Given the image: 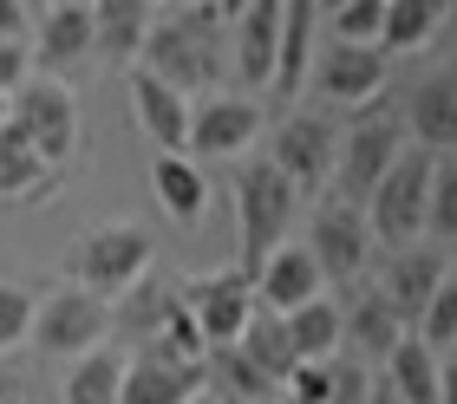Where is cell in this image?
Here are the masks:
<instances>
[{
    "mask_svg": "<svg viewBox=\"0 0 457 404\" xmlns=\"http://www.w3.org/2000/svg\"><path fill=\"white\" fill-rule=\"evenodd\" d=\"M27 53H39L46 72H66L92 53V7H46L39 13V39Z\"/></svg>",
    "mask_w": 457,
    "mask_h": 404,
    "instance_id": "obj_25",
    "label": "cell"
},
{
    "mask_svg": "<svg viewBox=\"0 0 457 404\" xmlns=\"http://www.w3.org/2000/svg\"><path fill=\"white\" fill-rule=\"evenodd\" d=\"M281 326H287L295 359H334V352H340V301H334V293L301 301L295 313H281Z\"/></svg>",
    "mask_w": 457,
    "mask_h": 404,
    "instance_id": "obj_27",
    "label": "cell"
},
{
    "mask_svg": "<svg viewBox=\"0 0 457 404\" xmlns=\"http://www.w3.org/2000/svg\"><path fill=\"white\" fill-rule=\"evenodd\" d=\"M275 404H287V398H275Z\"/></svg>",
    "mask_w": 457,
    "mask_h": 404,
    "instance_id": "obj_42",
    "label": "cell"
},
{
    "mask_svg": "<svg viewBox=\"0 0 457 404\" xmlns=\"http://www.w3.org/2000/svg\"><path fill=\"white\" fill-rule=\"evenodd\" d=\"M151 20H157V0H92V46L118 66H137Z\"/></svg>",
    "mask_w": 457,
    "mask_h": 404,
    "instance_id": "obj_20",
    "label": "cell"
},
{
    "mask_svg": "<svg viewBox=\"0 0 457 404\" xmlns=\"http://www.w3.org/2000/svg\"><path fill=\"white\" fill-rule=\"evenodd\" d=\"M137 66L157 72L163 85H177L183 98L203 92V85L216 78V66H210V39H203L190 20H151V33H144V46H137Z\"/></svg>",
    "mask_w": 457,
    "mask_h": 404,
    "instance_id": "obj_12",
    "label": "cell"
},
{
    "mask_svg": "<svg viewBox=\"0 0 457 404\" xmlns=\"http://www.w3.org/2000/svg\"><path fill=\"white\" fill-rule=\"evenodd\" d=\"M366 404H405V398H399V392H392V385H386V378H372V392H366Z\"/></svg>",
    "mask_w": 457,
    "mask_h": 404,
    "instance_id": "obj_38",
    "label": "cell"
},
{
    "mask_svg": "<svg viewBox=\"0 0 457 404\" xmlns=\"http://www.w3.org/2000/svg\"><path fill=\"white\" fill-rule=\"evenodd\" d=\"M0 39H27V0H0Z\"/></svg>",
    "mask_w": 457,
    "mask_h": 404,
    "instance_id": "obj_36",
    "label": "cell"
},
{
    "mask_svg": "<svg viewBox=\"0 0 457 404\" xmlns=\"http://www.w3.org/2000/svg\"><path fill=\"white\" fill-rule=\"evenodd\" d=\"M438 404H457V346L438 352Z\"/></svg>",
    "mask_w": 457,
    "mask_h": 404,
    "instance_id": "obj_37",
    "label": "cell"
},
{
    "mask_svg": "<svg viewBox=\"0 0 457 404\" xmlns=\"http://www.w3.org/2000/svg\"><path fill=\"white\" fill-rule=\"evenodd\" d=\"M307 254L320 261L327 281H366V261H372V228H366V209L360 202H340V196H327L314 209V228H307Z\"/></svg>",
    "mask_w": 457,
    "mask_h": 404,
    "instance_id": "obj_9",
    "label": "cell"
},
{
    "mask_svg": "<svg viewBox=\"0 0 457 404\" xmlns=\"http://www.w3.org/2000/svg\"><path fill=\"white\" fill-rule=\"evenodd\" d=\"M131 118L157 151H183V137H190V98L144 66H131Z\"/></svg>",
    "mask_w": 457,
    "mask_h": 404,
    "instance_id": "obj_17",
    "label": "cell"
},
{
    "mask_svg": "<svg viewBox=\"0 0 457 404\" xmlns=\"http://www.w3.org/2000/svg\"><path fill=\"white\" fill-rule=\"evenodd\" d=\"M307 85H314L327 104H340V111H366V104H379L386 85H392V53H379V46H346V39H334L327 53H314Z\"/></svg>",
    "mask_w": 457,
    "mask_h": 404,
    "instance_id": "obj_7",
    "label": "cell"
},
{
    "mask_svg": "<svg viewBox=\"0 0 457 404\" xmlns=\"http://www.w3.org/2000/svg\"><path fill=\"white\" fill-rule=\"evenodd\" d=\"M275 39H281V0H248L236 20V72L248 78V92H268Z\"/></svg>",
    "mask_w": 457,
    "mask_h": 404,
    "instance_id": "obj_21",
    "label": "cell"
},
{
    "mask_svg": "<svg viewBox=\"0 0 457 404\" xmlns=\"http://www.w3.org/2000/svg\"><path fill=\"white\" fill-rule=\"evenodd\" d=\"M183 307H190V320L203 333V346H236L248 313H255V274L248 268H222V274H203V281L183 287Z\"/></svg>",
    "mask_w": 457,
    "mask_h": 404,
    "instance_id": "obj_11",
    "label": "cell"
},
{
    "mask_svg": "<svg viewBox=\"0 0 457 404\" xmlns=\"http://www.w3.org/2000/svg\"><path fill=\"white\" fill-rule=\"evenodd\" d=\"M405 333V313L386 301L379 281H353V301H340V346H353V359H386Z\"/></svg>",
    "mask_w": 457,
    "mask_h": 404,
    "instance_id": "obj_14",
    "label": "cell"
},
{
    "mask_svg": "<svg viewBox=\"0 0 457 404\" xmlns=\"http://www.w3.org/2000/svg\"><path fill=\"white\" fill-rule=\"evenodd\" d=\"M425 235L438 248H457V157H438L431 169V196H425Z\"/></svg>",
    "mask_w": 457,
    "mask_h": 404,
    "instance_id": "obj_31",
    "label": "cell"
},
{
    "mask_svg": "<svg viewBox=\"0 0 457 404\" xmlns=\"http://www.w3.org/2000/svg\"><path fill=\"white\" fill-rule=\"evenodd\" d=\"M105 333H112V307L98 301V293L66 281V287H53V293H39V301H33L27 346H39L46 359H79V352L105 346Z\"/></svg>",
    "mask_w": 457,
    "mask_h": 404,
    "instance_id": "obj_6",
    "label": "cell"
},
{
    "mask_svg": "<svg viewBox=\"0 0 457 404\" xmlns=\"http://www.w3.org/2000/svg\"><path fill=\"white\" fill-rule=\"evenodd\" d=\"M379 366H386V385L399 392L405 404H438V352H431L419 333H405Z\"/></svg>",
    "mask_w": 457,
    "mask_h": 404,
    "instance_id": "obj_26",
    "label": "cell"
},
{
    "mask_svg": "<svg viewBox=\"0 0 457 404\" xmlns=\"http://www.w3.org/2000/svg\"><path fill=\"white\" fill-rule=\"evenodd\" d=\"M379 20H386V0H340V7H327V27L346 46H379Z\"/></svg>",
    "mask_w": 457,
    "mask_h": 404,
    "instance_id": "obj_32",
    "label": "cell"
},
{
    "mask_svg": "<svg viewBox=\"0 0 457 404\" xmlns=\"http://www.w3.org/2000/svg\"><path fill=\"white\" fill-rule=\"evenodd\" d=\"M445 20H451V0H386L379 53H425L445 33Z\"/></svg>",
    "mask_w": 457,
    "mask_h": 404,
    "instance_id": "obj_24",
    "label": "cell"
},
{
    "mask_svg": "<svg viewBox=\"0 0 457 404\" xmlns=\"http://www.w3.org/2000/svg\"><path fill=\"white\" fill-rule=\"evenodd\" d=\"M118 385H124V352L92 346L66 372V404H118Z\"/></svg>",
    "mask_w": 457,
    "mask_h": 404,
    "instance_id": "obj_29",
    "label": "cell"
},
{
    "mask_svg": "<svg viewBox=\"0 0 457 404\" xmlns=\"http://www.w3.org/2000/svg\"><path fill=\"white\" fill-rule=\"evenodd\" d=\"M255 137H262V104L236 98V92H210L203 104H190L183 157H242Z\"/></svg>",
    "mask_w": 457,
    "mask_h": 404,
    "instance_id": "obj_13",
    "label": "cell"
},
{
    "mask_svg": "<svg viewBox=\"0 0 457 404\" xmlns=\"http://www.w3.org/2000/svg\"><path fill=\"white\" fill-rule=\"evenodd\" d=\"M7 124L53 169H66L72 151H79V98H72V85L53 78V72H39V78L27 72V78L13 85V92H7Z\"/></svg>",
    "mask_w": 457,
    "mask_h": 404,
    "instance_id": "obj_4",
    "label": "cell"
},
{
    "mask_svg": "<svg viewBox=\"0 0 457 404\" xmlns=\"http://www.w3.org/2000/svg\"><path fill=\"white\" fill-rule=\"evenodd\" d=\"M236 352H242L255 372H268L275 385H281L287 372H295V346H287V326H281V313H268V307L248 313V326H242V339H236Z\"/></svg>",
    "mask_w": 457,
    "mask_h": 404,
    "instance_id": "obj_28",
    "label": "cell"
},
{
    "mask_svg": "<svg viewBox=\"0 0 457 404\" xmlns=\"http://www.w3.org/2000/svg\"><path fill=\"white\" fill-rule=\"evenodd\" d=\"M0 404H27V392H20V378L0 372Z\"/></svg>",
    "mask_w": 457,
    "mask_h": 404,
    "instance_id": "obj_39",
    "label": "cell"
},
{
    "mask_svg": "<svg viewBox=\"0 0 457 404\" xmlns=\"http://www.w3.org/2000/svg\"><path fill=\"white\" fill-rule=\"evenodd\" d=\"M53 183H59V169L39 157L13 124H0V202H13V209L39 202V196H53Z\"/></svg>",
    "mask_w": 457,
    "mask_h": 404,
    "instance_id": "obj_22",
    "label": "cell"
},
{
    "mask_svg": "<svg viewBox=\"0 0 457 404\" xmlns=\"http://www.w3.org/2000/svg\"><path fill=\"white\" fill-rule=\"evenodd\" d=\"M33 72V53H27V39H0V92H13L20 78Z\"/></svg>",
    "mask_w": 457,
    "mask_h": 404,
    "instance_id": "obj_35",
    "label": "cell"
},
{
    "mask_svg": "<svg viewBox=\"0 0 457 404\" xmlns=\"http://www.w3.org/2000/svg\"><path fill=\"white\" fill-rule=\"evenodd\" d=\"M295 216H301V189L287 183L268 157H248L236 169V242H242V261L236 268L255 274L268 254L295 235Z\"/></svg>",
    "mask_w": 457,
    "mask_h": 404,
    "instance_id": "obj_1",
    "label": "cell"
},
{
    "mask_svg": "<svg viewBox=\"0 0 457 404\" xmlns=\"http://www.w3.org/2000/svg\"><path fill=\"white\" fill-rule=\"evenodd\" d=\"M405 124H411V144L431 157L457 151V66L425 72L419 85L405 92Z\"/></svg>",
    "mask_w": 457,
    "mask_h": 404,
    "instance_id": "obj_15",
    "label": "cell"
},
{
    "mask_svg": "<svg viewBox=\"0 0 457 404\" xmlns=\"http://www.w3.org/2000/svg\"><path fill=\"white\" fill-rule=\"evenodd\" d=\"M203 392H210V359H183L144 339V352L124 359L118 404H196Z\"/></svg>",
    "mask_w": 457,
    "mask_h": 404,
    "instance_id": "obj_10",
    "label": "cell"
},
{
    "mask_svg": "<svg viewBox=\"0 0 457 404\" xmlns=\"http://www.w3.org/2000/svg\"><path fill=\"white\" fill-rule=\"evenodd\" d=\"M314 293H327V274H320L314 254H307V242H295V235L255 268V307H268V313H295L301 301H314Z\"/></svg>",
    "mask_w": 457,
    "mask_h": 404,
    "instance_id": "obj_16",
    "label": "cell"
},
{
    "mask_svg": "<svg viewBox=\"0 0 457 404\" xmlns=\"http://www.w3.org/2000/svg\"><path fill=\"white\" fill-rule=\"evenodd\" d=\"M366 392H372V372L353 352H334V366H327V398L320 404H366Z\"/></svg>",
    "mask_w": 457,
    "mask_h": 404,
    "instance_id": "obj_34",
    "label": "cell"
},
{
    "mask_svg": "<svg viewBox=\"0 0 457 404\" xmlns=\"http://www.w3.org/2000/svg\"><path fill=\"white\" fill-rule=\"evenodd\" d=\"M151 261H157V242L137 222H105L66 248V281L98 293V301H124L151 281Z\"/></svg>",
    "mask_w": 457,
    "mask_h": 404,
    "instance_id": "obj_2",
    "label": "cell"
},
{
    "mask_svg": "<svg viewBox=\"0 0 457 404\" xmlns=\"http://www.w3.org/2000/svg\"><path fill=\"white\" fill-rule=\"evenodd\" d=\"M405 151V118L399 111H379V104H366V111H353V124L340 131V151H334V189L340 202H366L372 183L386 177V163Z\"/></svg>",
    "mask_w": 457,
    "mask_h": 404,
    "instance_id": "obj_5",
    "label": "cell"
},
{
    "mask_svg": "<svg viewBox=\"0 0 457 404\" xmlns=\"http://www.w3.org/2000/svg\"><path fill=\"white\" fill-rule=\"evenodd\" d=\"M431 169H438V157L419 151V144H405L399 157L386 163V177L372 183V196L360 202L366 209V228L379 248H419L425 242V196H431Z\"/></svg>",
    "mask_w": 457,
    "mask_h": 404,
    "instance_id": "obj_3",
    "label": "cell"
},
{
    "mask_svg": "<svg viewBox=\"0 0 457 404\" xmlns=\"http://www.w3.org/2000/svg\"><path fill=\"white\" fill-rule=\"evenodd\" d=\"M314 0H281V39H275V72H268V92L295 104L307 66H314Z\"/></svg>",
    "mask_w": 457,
    "mask_h": 404,
    "instance_id": "obj_18",
    "label": "cell"
},
{
    "mask_svg": "<svg viewBox=\"0 0 457 404\" xmlns=\"http://www.w3.org/2000/svg\"><path fill=\"white\" fill-rule=\"evenodd\" d=\"M27 333H33V293L20 281H0V352L27 346Z\"/></svg>",
    "mask_w": 457,
    "mask_h": 404,
    "instance_id": "obj_33",
    "label": "cell"
},
{
    "mask_svg": "<svg viewBox=\"0 0 457 404\" xmlns=\"http://www.w3.org/2000/svg\"><path fill=\"white\" fill-rule=\"evenodd\" d=\"M438 274H445V254L438 248H399L386 261V301L405 313V326H419V313H425V301H431V287H438Z\"/></svg>",
    "mask_w": 457,
    "mask_h": 404,
    "instance_id": "obj_23",
    "label": "cell"
},
{
    "mask_svg": "<svg viewBox=\"0 0 457 404\" xmlns=\"http://www.w3.org/2000/svg\"><path fill=\"white\" fill-rule=\"evenodd\" d=\"M0 124H7V92H0Z\"/></svg>",
    "mask_w": 457,
    "mask_h": 404,
    "instance_id": "obj_41",
    "label": "cell"
},
{
    "mask_svg": "<svg viewBox=\"0 0 457 404\" xmlns=\"http://www.w3.org/2000/svg\"><path fill=\"white\" fill-rule=\"evenodd\" d=\"M411 333H419L431 352L457 346V261H445V274H438V287H431V301H425V313H419Z\"/></svg>",
    "mask_w": 457,
    "mask_h": 404,
    "instance_id": "obj_30",
    "label": "cell"
},
{
    "mask_svg": "<svg viewBox=\"0 0 457 404\" xmlns=\"http://www.w3.org/2000/svg\"><path fill=\"white\" fill-rule=\"evenodd\" d=\"M53 7H92V0H53Z\"/></svg>",
    "mask_w": 457,
    "mask_h": 404,
    "instance_id": "obj_40",
    "label": "cell"
},
{
    "mask_svg": "<svg viewBox=\"0 0 457 404\" xmlns=\"http://www.w3.org/2000/svg\"><path fill=\"white\" fill-rule=\"evenodd\" d=\"M151 189H157V209H163L177 228H196L203 209H210V183H203L196 157H183V151H163V157L151 163Z\"/></svg>",
    "mask_w": 457,
    "mask_h": 404,
    "instance_id": "obj_19",
    "label": "cell"
},
{
    "mask_svg": "<svg viewBox=\"0 0 457 404\" xmlns=\"http://www.w3.org/2000/svg\"><path fill=\"white\" fill-rule=\"evenodd\" d=\"M334 151H340V124L327 111H295V118H281L275 144H268V163H275L301 196H314V189H327V177H334Z\"/></svg>",
    "mask_w": 457,
    "mask_h": 404,
    "instance_id": "obj_8",
    "label": "cell"
}]
</instances>
